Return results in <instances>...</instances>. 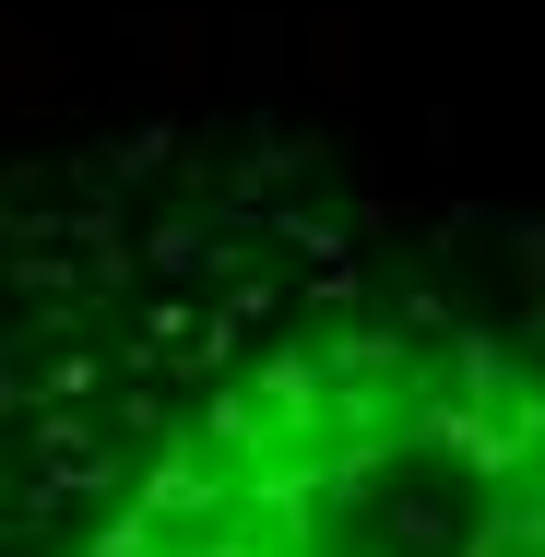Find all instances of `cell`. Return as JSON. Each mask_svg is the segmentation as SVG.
<instances>
[{
  "label": "cell",
  "instance_id": "6da1fadb",
  "mask_svg": "<svg viewBox=\"0 0 545 557\" xmlns=\"http://www.w3.org/2000/svg\"><path fill=\"white\" fill-rule=\"evenodd\" d=\"M0 557H545V285L273 131L0 143Z\"/></svg>",
  "mask_w": 545,
  "mask_h": 557
}]
</instances>
